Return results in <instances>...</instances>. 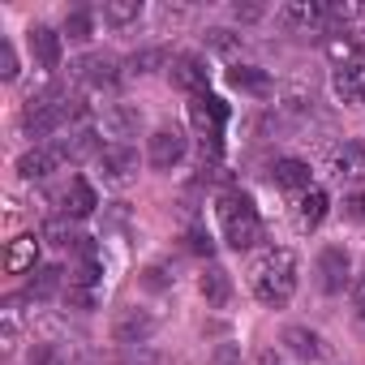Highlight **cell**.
<instances>
[{
	"label": "cell",
	"instance_id": "39",
	"mask_svg": "<svg viewBox=\"0 0 365 365\" xmlns=\"http://www.w3.org/2000/svg\"><path fill=\"white\" fill-rule=\"evenodd\" d=\"M356 309H361V318H365V279H361V288H356Z\"/></svg>",
	"mask_w": 365,
	"mask_h": 365
},
{
	"label": "cell",
	"instance_id": "17",
	"mask_svg": "<svg viewBox=\"0 0 365 365\" xmlns=\"http://www.w3.org/2000/svg\"><path fill=\"white\" fill-rule=\"evenodd\" d=\"M271 180L288 194H309V163L305 159H279L271 168Z\"/></svg>",
	"mask_w": 365,
	"mask_h": 365
},
{
	"label": "cell",
	"instance_id": "12",
	"mask_svg": "<svg viewBox=\"0 0 365 365\" xmlns=\"http://www.w3.org/2000/svg\"><path fill=\"white\" fill-rule=\"evenodd\" d=\"M331 86H335V95L344 103H365V56H356L348 65H335Z\"/></svg>",
	"mask_w": 365,
	"mask_h": 365
},
{
	"label": "cell",
	"instance_id": "34",
	"mask_svg": "<svg viewBox=\"0 0 365 365\" xmlns=\"http://www.w3.org/2000/svg\"><path fill=\"white\" fill-rule=\"evenodd\" d=\"M185 250H190V254H207V258H211V237H207L202 228H194V232L185 237Z\"/></svg>",
	"mask_w": 365,
	"mask_h": 365
},
{
	"label": "cell",
	"instance_id": "2",
	"mask_svg": "<svg viewBox=\"0 0 365 365\" xmlns=\"http://www.w3.org/2000/svg\"><path fill=\"white\" fill-rule=\"evenodd\" d=\"M220 228L232 250H254L262 241V220L245 194H224L220 198Z\"/></svg>",
	"mask_w": 365,
	"mask_h": 365
},
{
	"label": "cell",
	"instance_id": "29",
	"mask_svg": "<svg viewBox=\"0 0 365 365\" xmlns=\"http://www.w3.org/2000/svg\"><path fill=\"white\" fill-rule=\"evenodd\" d=\"M61 35H69L73 43H82V39H91V35H95V18H91L86 9H73V14H65Z\"/></svg>",
	"mask_w": 365,
	"mask_h": 365
},
{
	"label": "cell",
	"instance_id": "7",
	"mask_svg": "<svg viewBox=\"0 0 365 365\" xmlns=\"http://www.w3.org/2000/svg\"><path fill=\"white\" fill-rule=\"evenodd\" d=\"M26 43H31V56H35V65H39L43 73H52V69L61 65V52H65V35H61V31L35 22V26L26 31Z\"/></svg>",
	"mask_w": 365,
	"mask_h": 365
},
{
	"label": "cell",
	"instance_id": "4",
	"mask_svg": "<svg viewBox=\"0 0 365 365\" xmlns=\"http://www.w3.org/2000/svg\"><path fill=\"white\" fill-rule=\"evenodd\" d=\"M314 271H318V288H322L327 297H335V292H344V288L352 284V258H348L344 245H322Z\"/></svg>",
	"mask_w": 365,
	"mask_h": 365
},
{
	"label": "cell",
	"instance_id": "30",
	"mask_svg": "<svg viewBox=\"0 0 365 365\" xmlns=\"http://www.w3.org/2000/svg\"><path fill=\"white\" fill-rule=\"evenodd\" d=\"M18 348V314H14V301H9V309H5V322H0V352H14Z\"/></svg>",
	"mask_w": 365,
	"mask_h": 365
},
{
	"label": "cell",
	"instance_id": "6",
	"mask_svg": "<svg viewBox=\"0 0 365 365\" xmlns=\"http://www.w3.org/2000/svg\"><path fill=\"white\" fill-rule=\"evenodd\" d=\"M185 150H190V142H185L180 129H155L146 138V163L155 172H172L180 159H185Z\"/></svg>",
	"mask_w": 365,
	"mask_h": 365
},
{
	"label": "cell",
	"instance_id": "22",
	"mask_svg": "<svg viewBox=\"0 0 365 365\" xmlns=\"http://www.w3.org/2000/svg\"><path fill=\"white\" fill-rule=\"evenodd\" d=\"M138 125H142V112H138V108H129V103H112V108H108V116H103V129H108L112 138H129Z\"/></svg>",
	"mask_w": 365,
	"mask_h": 365
},
{
	"label": "cell",
	"instance_id": "8",
	"mask_svg": "<svg viewBox=\"0 0 365 365\" xmlns=\"http://www.w3.org/2000/svg\"><path fill=\"white\" fill-rule=\"evenodd\" d=\"M73 69H78V82H86V86H95V91H112V86L120 82V65H116L112 56H103V52L82 56Z\"/></svg>",
	"mask_w": 365,
	"mask_h": 365
},
{
	"label": "cell",
	"instance_id": "13",
	"mask_svg": "<svg viewBox=\"0 0 365 365\" xmlns=\"http://www.w3.org/2000/svg\"><path fill=\"white\" fill-rule=\"evenodd\" d=\"M95 207H99V198L91 190V180L73 176L69 185H65V194H61V215L65 220H86V215H95Z\"/></svg>",
	"mask_w": 365,
	"mask_h": 365
},
{
	"label": "cell",
	"instance_id": "28",
	"mask_svg": "<svg viewBox=\"0 0 365 365\" xmlns=\"http://www.w3.org/2000/svg\"><path fill=\"white\" fill-rule=\"evenodd\" d=\"M61 275H65L61 267H39L35 279H31V301H48V297L61 288Z\"/></svg>",
	"mask_w": 365,
	"mask_h": 365
},
{
	"label": "cell",
	"instance_id": "32",
	"mask_svg": "<svg viewBox=\"0 0 365 365\" xmlns=\"http://www.w3.org/2000/svg\"><path fill=\"white\" fill-rule=\"evenodd\" d=\"M65 305H69V309H95V288L69 284V288H65Z\"/></svg>",
	"mask_w": 365,
	"mask_h": 365
},
{
	"label": "cell",
	"instance_id": "5",
	"mask_svg": "<svg viewBox=\"0 0 365 365\" xmlns=\"http://www.w3.org/2000/svg\"><path fill=\"white\" fill-rule=\"evenodd\" d=\"M190 125L198 129L202 142L220 146V133H224V125H228V103L215 99V95H194V103H190Z\"/></svg>",
	"mask_w": 365,
	"mask_h": 365
},
{
	"label": "cell",
	"instance_id": "15",
	"mask_svg": "<svg viewBox=\"0 0 365 365\" xmlns=\"http://www.w3.org/2000/svg\"><path fill=\"white\" fill-rule=\"evenodd\" d=\"M61 150H52V146H35V150H26L22 159H18V176L22 180H48L56 168H61Z\"/></svg>",
	"mask_w": 365,
	"mask_h": 365
},
{
	"label": "cell",
	"instance_id": "38",
	"mask_svg": "<svg viewBox=\"0 0 365 365\" xmlns=\"http://www.w3.org/2000/svg\"><path fill=\"white\" fill-rule=\"evenodd\" d=\"M232 14H237V22H258V18H262V9H258V5H237Z\"/></svg>",
	"mask_w": 365,
	"mask_h": 365
},
{
	"label": "cell",
	"instance_id": "31",
	"mask_svg": "<svg viewBox=\"0 0 365 365\" xmlns=\"http://www.w3.org/2000/svg\"><path fill=\"white\" fill-rule=\"evenodd\" d=\"M159 65H163V52H159V48H146V52H133V56H129V69H133V73H150V69H159Z\"/></svg>",
	"mask_w": 365,
	"mask_h": 365
},
{
	"label": "cell",
	"instance_id": "19",
	"mask_svg": "<svg viewBox=\"0 0 365 365\" xmlns=\"http://www.w3.org/2000/svg\"><path fill=\"white\" fill-rule=\"evenodd\" d=\"M198 292H202V301H207L211 309H224V305L232 301V279H228V271L207 267V271H202V279H198Z\"/></svg>",
	"mask_w": 365,
	"mask_h": 365
},
{
	"label": "cell",
	"instance_id": "14",
	"mask_svg": "<svg viewBox=\"0 0 365 365\" xmlns=\"http://www.w3.org/2000/svg\"><path fill=\"white\" fill-rule=\"evenodd\" d=\"M99 275H103V258H99V250H95L91 241H82L78 254H73V262H69V284H78V288H95Z\"/></svg>",
	"mask_w": 365,
	"mask_h": 365
},
{
	"label": "cell",
	"instance_id": "21",
	"mask_svg": "<svg viewBox=\"0 0 365 365\" xmlns=\"http://www.w3.org/2000/svg\"><path fill=\"white\" fill-rule=\"evenodd\" d=\"M284 344H288V352H292L297 361H318V356H322V339H318V331H309V327H288V331H284Z\"/></svg>",
	"mask_w": 365,
	"mask_h": 365
},
{
	"label": "cell",
	"instance_id": "20",
	"mask_svg": "<svg viewBox=\"0 0 365 365\" xmlns=\"http://www.w3.org/2000/svg\"><path fill=\"white\" fill-rule=\"evenodd\" d=\"M327 207H331V198H327L322 190L301 194V202H297V228H301V232H314V228L327 220Z\"/></svg>",
	"mask_w": 365,
	"mask_h": 365
},
{
	"label": "cell",
	"instance_id": "25",
	"mask_svg": "<svg viewBox=\"0 0 365 365\" xmlns=\"http://www.w3.org/2000/svg\"><path fill=\"white\" fill-rule=\"evenodd\" d=\"M142 18V0H103V22L108 26H129Z\"/></svg>",
	"mask_w": 365,
	"mask_h": 365
},
{
	"label": "cell",
	"instance_id": "26",
	"mask_svg": "<svg viewBox=\"0 0 365 365\" xmlns=\"http://www.w3.org/2000/svg\"><path fill=\"white\" fill-rule=\"evenodd\" d=\"M43 241H52L56 250H69V254H78V245H82L86 237H78V232H73L65 220H48V224H43Z\"/></svg>",
	"mask_w": 365,
	"mask_h": 365
},
{
	"label": "cell",
	"instance_id": "37",
	"mask_svg": "<svg viewBox=\"0 0 365 365\" xmlns=\"http://www.w3.org/2000/svg\"><path fill=\"white\" fill-rule=\"evenodd\" d=\"M215 52H232V31H207Z\"/></svg>",
	"mask_w": 365,
	"mask_h": 365
},
{
	"label": "cell",
	"instance_id": "35",
	"mask_svg": "<svg viewBox=\"0 0 365 365\" xmlns=\"http://www.w3.org/2000/svg\"><path fill=\"white\" fill-rule=\"evenodd\" d=\"M168 284H172V279H168L159 267H146V271H142V288H150V292H163Z\"/></svg>",
	"mask_w": 365,
	"mask_h": 365
},
{
	"label": "cell",
	"instance_id": "33",
	"mask_svg": "<svg viewBox=\"0 0 365 365\" xmlns=\"http://www.w3.org/2000/svg\"><path fill=\"white\" fill-rule=\"evenodd\" d=\"M0 78H5V82L18 78V52H14L9 39H0Z\"/></svg>",
	"mask_w": 365,
	"mask_h": 365
},
{
	"label": "cell",
	"instance_id": "11",
	"mask_svg": "<svg viewBox=\"0 0 365 365\" xmlns=\"http://www.w3.org/2000/svg\"><path fill=\"white\" fill-rule=\"evenodd\" d=\"M155 335V318L146 309H120L112 322V339L116 344H146Z\"/></svg>",
	"mask_w": 365,
	"mask_h": 365
},
{
	"label": "cell",
	"instance_id": "18",
	"mask_svg": "<svg viewBox=\"0 0 365 365\" xmlns=\"http://www.w3.org/2000/svg\"><path fill=\"white\" fill-rule=\"evenodd\" d=\"M228 86L241 91V95H258V99L271 95V78H267V69H258V65H232V69H228Z\"/></svg>",
	"mask_w": 365,
	"mask_h": 365
},
{
	"label": "cell",
	"instance_id": "36",
	"mask_svg": "<svg viewBox=\"0 0 365 365\" xmlns=\"http://www.w3.org/2000/svg\"><path fill=\"white\" fill-rule=\"evenodd\" d=\"M344 215L356 220V224H365V194H352V198L344 202Z\"/></svg>",
	"mask_w": 365,
	"mask_h": 365
},
{
	"label": "cell",
	"instance_id": "10",
	"mask_svg": "<svg viewBox=\"0 0 365 365\" xmlns=\"http://www.w3.org/2000/svg\"><path fill=\"white\" fill-rule=\"evenodd\" d=\"M168 78L185 95H207V61H198V56H172Z\"/></svg>",
	"mask_w": 365,
	"mask_h": 365
},
{
	"label": "cell",
	"instance_id": "1",
	"mask_svg": "<svg viewBox=\"0 0 365 365\" xmlns=\"http://www.w3.org/2000/svg\"><path fill=\"white\" fill-rule=\"evenodd\" d=\"M250 284H254V297L271 309L288 305L292 292H297V254L292 250H267L254 271H250Z\"/></svg>",
	"mask_w": 365,
	"mask_h": 365
},
{
	"label": "cell",
	"instance_id": "3",
	"mask_svg": "<svg viewBox=\"0 0 365 365\" xmlns=\"http://www.w3.org/2000/svg\"><path fill=\"white\" fill-rule=\"evenodd\" d=\"M61 125H65V116H61L56 95H35V99H26V108H22V129H26V138L43 142V138H52Z\"/></svg>",
	"mask_w": 365,
	"mask_h": 365
},
{
	"label": "cell",
	"instance_id": "24",
	"mask_svg": "<svg viewBox=\"0 0 365 365\" xmlns=\"http://www.w3.org/2000/svg\"><path fill=\"white\" fill-rule=\"evenodd\" d=\"M61 155H65V159H91V155H95V159H99V155H103L99 133H95V129H78V133L61 146Z\"/></svg>",
	"mask_w": 365,
	"mask_h": 365
},
{
	"label": "cell",
	"instance_id": "9",
	"mask_svg": "<svg viewBox=\"0 0 365 365\" xmlns=\"http://www.w3.org/2000/svg\"><path fill=\"white\" fill-rule=\"evenodd\" d=\"M99 172H103V180H112V185H125V180L138 172V150L125 146V142L103 146V155H99Z\"/></svg>",
	"mask_w": 365,
	"mask_h": 365
},
{
	"label": "cell",
	"instance_id": "16",
	"mask_svg": "<svg viewBox=\"0 0 365 365\" xmlns=\"http://www.w3.org/2000/svg\"><path fill=\"white\" fill-rule=\"evenodd\" d=\"M35 262H39V237H14L9 241V250H5V271L9 275H31L35 271Z\"/></svg>",
	"mask_w": 365,
	"mask_h": 365
},
{
	"label": "cell",
	"instance_id": "27",
	"mask_svg": "<svg viewBox=\"0 0 365 365\" xmlns=\"http://www.w3.org/2000/svg\"><path fill=\"white\" fill-rule=\"evenodd\" d=\"M322 18H327V9H322V5H309V0L284 5V22H292V26H318Z\"/></svg>",
	"mask_w": 365,
	"mask_h": 365
},
{
	"label": "cell",
	"instance_id": "23",
	"mask_svg": "<svg viewBox=\"0 0 365 365\" xmlns=\"http://www.w3.org/2000/svg\"><path fill=\"white\" fill-rule=\"evenodd\" d=\"M335 176L339 180H361L365 176V146L361 142H344V150L335 155Z\"/></svg>",
	"mask_w": 365,
	"mask_h": 365
}]
</instances>
